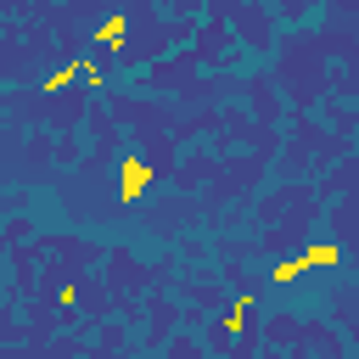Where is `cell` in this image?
I'll list each match as a JSON object with an SVG mask.
<instances>
[{
  "instance_id": "6da1fadb",
  "label": "cell",
  "mask_w": 359,
  "mask_h": 359,
  "mask_svg": "<svg viewBox=\"0 0 359 359\" xmlns=\"http://www.w3.org/2000/svg\"><path fill=\"white\" fill-rule=\"evenodd\" d=\"M146 185H151V168H146L140 157H123V168H118V196H123V202H140Z\"/></svg>"
},
{
  "instance_id": "7a4b0ae2",
  "label": "cell",
  "mask_w": 359,
  "mask_h": 359,
  "mask_svg": "<svg viewBox=\"0 0 359 359\" xmlns=\"http://www.w3.org/2000/svg\"><path fill=\"white\" fill-rule=\"evenodd\" d=\"M303 264H309V269H314V264H342V247H337V241H320V247L303 252Z\"/></svg>"
},
{
  "instance_id": "3957f363",
  "label": "cell",
  "mask_w": 359,
  "mask_h": 359,
  "mask_svg": "<svg viewBox=\"0 0 359 359\" xmlns=\"http://www.w3.org/2000/svg\"><path fill=\"white\" fill-rule=\"evenodd\" d=\"M303 269H309L303 258H286V264H275V286H286V280H297Z\"/></svg>"
},
{
  "instance_id": "277c9868",
  "label": "cell",
  "mask_w": 359,
  "mask_h": 359,
  "mask_svg": "<svg viewBox=\"0 0 359 359\" xmlns=\"http://www.w3.org/2000/svg\"><path fill=\"white\" fill-rule=\"evenodd\" d=\"M101 39L118 45V39H123V17H107V22H101Z\"/></svg>"
},
{
  "instance_id": "5b68a950",
  "label": "cell",
  "mask_w": 359,
  "mask_h": 359,
  "mask_svg": "<svg viewBox=\"0 0 359 359\" xmlns=\"http://www.w3.org/2000/svg\"><path fill=\"white\" fill-rule=\"evenodd\" d=\"M247 314H252V297H241V303L230 309V331H241V325H247Z\"/></svg>"
}]
</instances>
